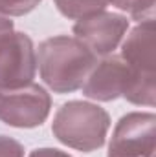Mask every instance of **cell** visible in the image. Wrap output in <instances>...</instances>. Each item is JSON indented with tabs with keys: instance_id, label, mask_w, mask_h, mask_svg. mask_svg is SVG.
<instances>
[{
	"instance_id": "1",
	"label": "cell",
	"mask_w": 156,
	"mask_h": 157,
	"mask_svg": "<svg viewBox=\"0 0 156 157\" xmlns=\"http://www.w3.org/2000/svg\"><path fill=\"white\" fill-rule=\"evenodd\" d=\"M96 64L97 57L76 37L57 35L39 44L40 78L55 93L79 90Z\"/></svg>"
},
{
	"instance_id": "2",
	"label": "cell",
	"mask_w": 156,
	"mask_h": 157,
	"mask_svg": "<svg viewBox=\"0 0 156 157\" xmlns=\"http://www.w3.org/2000/svg\"><path fill=\"white\" fill-rule=\"evenodd\" d=\"M121 60L129 70V86L123 97L132 104L153 108L154 84V18L142 20L121 44Z\"/></svg>"
},
{
	"instance_id": "3",
	"label": "cell",
	"mask_w": 156,
	"mask_h": 157,
	"mask_svg": "<svg viewBox=\"0 0 156 157\" xmlns=\"http://www.w3.org/2000/svg\"><path fill=\"white\" fill-rule=\"evenodd\" d=\"M110 115L97 104L84 101L64 102L51 122L55 139L79 152H94L105 144Z\"/></svg>"
},
{
	"instance_id": "4",
	"label": "cell",
	"mask_w": 156,
	"mask_h": 157,
	"mask_svg": "<svg viewBox=\"0 0 156 157\" xmlns=\"http://www.w3.org/2000/svg\"><path fill=\"white\" fill-rule=\"evenodd\" d=\"M51 108L50 93L39 84L0 90V121L13 128H37Z\"/></svg>"
},
{
	"instance_id": "5",
	"label": "cell",
	"mask_w": 156,
	"mask_h": 157,
	"mask_svg": "<svg viewBox=\"0 0 156 157\" xmlns=\"http://www.w3.org/2000/svg\"><path fill=\"white\" fill-rule=\"evenodd\" d=\"M154 113L132 112L119 119L114 128L107 157H154Z\"/></svg>"
},
{
	"instance_id": "6",
	"label": "cell",
	"mask_w": 156,
	"mask_h": 157,
	"mask_svg": "<svg viewBox=\"0 0 156 157\" xmlns=\"http://www.w3.org/2000/svg\"><path fill=\"white\" fill-rule=\"evenodd\" d=\"M35 71V48L28 35L11 31L0 37V90L31 84Z\"/></svg>"
},
{
	"instance_id": "7",
	"label": "cell",
	"mask_w": 156,
	"mask_h": 157,
	"mask_svg": "<svg viewBox=\"0 0 156 157\" xmlns=\"http://www.w3.org/2000/svg\"><path fill=\"white\" fill-rule=\"evenodd\" d=\"M127 29H129L127 17L119 13L101 11L88 18L77 20L74 26V35L96 57L97 55L105 57V55H110L119 46Z\"/></svg>"
},
{
	"instance_id": "8",
	"label": "cell",
	"mask_w": 156,
	"mask_h": 157,
	"mask_svg": "<svg viewBox=\"0 0 156 157\" xmlns=\"http://www.w3.org/2000/svg\"><path fill=\"white\" fill-rule=\"evenodd\" d=\"M127 86L129 70L121 57H107L94 66L81 88L84 97L101 102H110L116 101L117 97H123Z\"/></svg>"
},
{
	"instance_id": "9",
	"label": "cell",
	"mask_w": 156,
	"mask_h": 157,
	"mask_svg": "<svg viewBox=\"0 0 156 157\" xmlns=\"http://www.w3.org/2000/svg\"><path fill=\"white\" fill-rule=\"evenodd\" d=\"M109 0H55L57 9L61 15L72 20H83L92 15L105 11Z\"/></svg>"
},
{
	"instance_id": "10",
	"label": "cell",
	"mask_w": 156,
	"mask_h": 157,
	"mask_svg": "<svg viewBox=\"0 0 156 157\" xmlns=\"http://www.w3.org/2000/svg\"><path fill=\"white\" fill-rule=\"evenodd\" d=\"M109 4L116 6L121 11H127L138 22L153 18L154 15V0H109Z\"/></svg>"
},
{
	"instance_id": "11",
	"label": "cell",
	"mask_w": 156,
	"mask_h": 157,
	"mask_svg": "<svg viewBox=\"0 0 156 157\" xmlns=\"http://www.w3.org/2000/svg\"><path fill=\"white\" fill-rule=\"evenodd\" d=\"M40 0H0V13L6 17H22L33 11Z\"/></svg>"
},
{
	"instance_id": "12",
	"label": "cell",
	"mask_w": 156,
	"mask_h": 157,
	"mask_svg": "<svg viewBox=\"0 0 156 157\" xmlns=\"http://www.w3.org/2000/svg\"><path fill=\"white\" fill-rule=\"evenodd\" d=\"M0 157H24V146L7 135H0Z\"/></svg>"
},
{
	"instance_id": "13",
	"label": "cell",
	"mask_w": 156,
	"mask_h": 157,
	"mask_svg": "<svg viewBox=\"0 0 156 157\" xmlns=\"http://www.w3.org/2000/svg\"><path fill=\"white\" fill-rule=\"evenodd\" d=\"M28 157H72V155H68L66 152H61L57 148H37Z\"/></svg>"
},
{
	"instance_id": "14",
	"label": "cell",
	"mask_w": 156,
	"mask_h": 157,
	"mask_svg": "<svg viewBox=\"0 0 156 157\" xmlns=\"http://www.w3.org/2000/svg\"><path fill=\"white\" fill-rule=\"evenodd\" d=\"M11 31H13V22H11L6 15L0 13V37L7 35V33H11Z\"/></svg>"
}]
</instances>
